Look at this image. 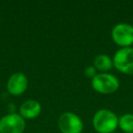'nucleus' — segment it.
<instances>
[{
	"mask_svg": "<svg viewBox=\"0 0 133 133\" xmlns=\"http://www.w3.org/2000/svg\"><path fill=\"white\" fill-rule=\"evenodd\" d=\"M26 121L17 113H8L0 118V133H23Z\"/></svg>",
	"mask_w": 133,
	"mask_h": 133,
	"instance_id": "obj_6",
	"label": "nucleus"
},
{
	"mask_svg": "<svg viewBox=\"0 0 133 133\" xmlns=\"http://www.w3.org/2000/svg\"><path fill=\"white\" fill-rule=\"evenodd\" d=\"M113 133H117V132H113Z\"/></svg>",
	"mask_w": 133,
	"mask_h": 133,
	"instance_id": "obj_13",
	"label": "nucleus"
},
{
	"mask_svg": "<svg viewBox=\"0 0 133 133\" xmlns=\"http://www.w3.org/2000/svg\"><path fill=\"white\" fill-rule=\"evenodd\" d=\"M42 107L37 100L28 99L21 104L18 114L24 119H34L40 115Z\"/></svg>",
	"mask_w": 133,
	"mask_h": 133,
	"instance_id": "obj_8",
	"label": "nucleus"
},
{
	"mask_svg": "<svg viewBox=\"0 0 133 133\" xmlns=\"http://www.w3.org/2000/svg\"><path fill=\"white\" fill-rule=\"evenodd\" d=\"M118 127L122 131L127 133L133 132V114L127 113L118 118Z\"/></svg>",
	"mask_w": 133,
	"mask_h": 133,
	"instance_id": "obj_10",
	"label": "nucleus"
},
{
	"mask_svg": "<svg viewBox=\"0 0 133 133\" xmlns=\"http://www.w3.org/2000/svg\"><path fill=\"white\" fill-rule=\"evenodd\" d=\"M37 133H41V132H37Z\"/></svg>",
	"mask_w": 133,
	"mask_h": 133,
	"instance_id": "obj_12",
	"label": "nucleus"
},
{
	"mask_svg": "<svg viewBox=\"0 0 133 133\" xmlns=\"http://www.w3.org/2000/svg\"><path fill=\"white\" fill-rule=\"evenodd\" d=\"M28 86V77L22 72H16L9 77L6 82V89L12 96H20Z\"/></svg>",
	"mask_w": 133,
	"mask_h": 133,
	"instance_id": "obj_7",
	"label": "nucleus"
},
{
	"mask_svg": "<svg viewBox=\"0 0 133 133\" xmlns=\"http://www.w3.org/2000/svg\"><path fill=\"white\" fill-rule=\"evenodd\" d=\"M84 73H85V76L88 77V78H91V79H92L93 78H94L95 76H96L98 73H97V69H95L93 66H87L85 69V71H84Z\"/></svg>",
	"mask_w": 133,
	"mask_h": 133,
	"instance_id": "obj_11",
	"label": "nucleus"
},
{
	"mask_svg": "<svg viewBox=\"0 0 133 133\" xmlns=\"http://www.w3.org/2000/svg\"><path fill=\"white\" fill-rule=\"evenodd\" d=\"M113 66L126 75H133V48H121L112 57Z\"/></svg>",
	"mask_w": 133,
	"mask_h": 133,
	"instance_id": "obj_3",
	"label": "nucleus"
},
{
	"mask_svg": "<svg viewBox=\"0 0 133 133\" xmlns=\"http://www.w3.org/2000/svg\"><path fill=\"white\" fill-rule=\"evenodd\" d=\"M57 126L61 133H81L84 124L82 119L73 112H64L59 116Z\"/></svg>",
	"mask_w": 133,
	"mask_h": 133,
	"instance_id": "obj_4",
	"label": "nucleus"
},
{
	"mask_svg": "<svg viewBox=\"0 0 133 133\" xmlns=\"http://www.w3.org/2000/svg\"><path fill=\"white\" fill-rule=\"evenodd\" d=\"M91 87L100 94H112L119 88V80L116 76L109 73H98L91 79Z\"/></svg>",
	"mask_w": 133,
	"mask_h": 133,
	"instance_id": "obj_2",
	"label": "nucleus"
},
{
	"mask_svg": "<svg viewBox=\"0 0 133 133\" xmlns=\"http://www.w3.org/2000/svg\"><path fill=\"white\" fill-rule=\"evenodd\" d=\"M111 37L120 48H130L133 44V25L119 23L111 30Z\"/></svg>",
	"mask_w": 133,
	"mask_h": 133,
	"instance_id": "obj_5",
	"label": "nucleus"
},
{
	"mask_svg": "<svg viewBox=\"0 0 133 133\" xmlns=\"http://www.w3.org/2000/svg\"><path fill=\"white\" fill-rule=\"evenodd\" d=\"M92 125L98 133H113L118 127V118L108 109H98L93 116Z\"/></svg>",
	"mask_w": 133,
	"mask_h": 133,
	"instance_id": "obj_1",
	"label": "nucleus"
},
{
	"mask_svg": "<svg viewBox=\"0 0 133 133\" xmlns=\"http://www.w3.org/2000/svg\"><path fill=\"white\" fill-rule=\"evenodd\" d=\"M92 66L101 73H106L113 68V60L109 56L100 54L95 57Z\"/></svg>",
	"mask_w": 133,
	"mask_h": 133,
	"instance_id": "obj_9",
	"label": "nucleus"
}]
</instances>
